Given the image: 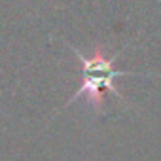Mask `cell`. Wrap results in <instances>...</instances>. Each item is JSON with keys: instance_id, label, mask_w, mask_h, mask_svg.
<instances>
[{"instance_id": "obj_1", "label": "cell", "mask_w": 161, "mask_h": 161, "mask_svg": "<svg viewBox=\"0 0 161 161\" xmlns=\"http://www.w3.org/2000/svg\"><path fill=\"white\" fill-rule=\"evenodd\" d=\"M70 49L76 53L80 64H82V84L80 89L66 101L64 108H68L70 104L78 103L80 99H87L89 104L95 108L97 114L104 116V104H106V93H112L119 99V103H125L123 97L119 95V91L116 89L114 82L121 76H152V74H136L131 70H116V59L119 57V53L125 49L121 47L116 53H106L104 46H97L93 49V53H82L76 46H70Z\"/></svg>"}]
</instances>
